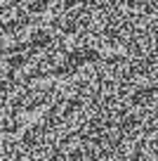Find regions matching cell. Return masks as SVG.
Instances as JSON below:
<instances>
[{
  "label": "cell",
  "instance_id": "cell-1",
  "mask_svg": "<svg viewBox=\"0 0 158 161\" xmlns=\"http://www.w3.org/2000/svg\"><path fill=\"white\" fill-rule=\"evenodd\" d=\"M146 19H149V47H151V64H153V80L151 92L156 102V133L149 142V149L139 154L134 161H158V0H146Z\"/></svg>",
  "mask_w": 158,
  "mask_h": 161
}]
</instances>
